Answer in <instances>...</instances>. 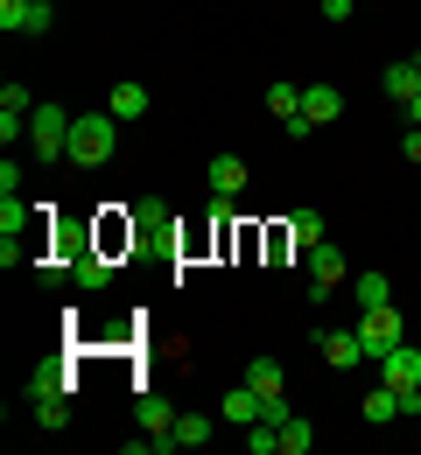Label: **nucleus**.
I'll return each instance as SVG.
<instances>
[{"instance_id":"f257e3e1","label":"nucleus","mask_w":421,"mask_h":455,"mask_svg":"<svg viewBox=\"0 0 421 455\" xmlns=\"http://www.w3.org/2000/svg\"><path fill=\"white\" fill-rule=\"evenodd\" d=\"M120 148V119L113 113H77L70 119V169H106Z\"/></svg>"},{"instance_id":"f03ea898","label":"nucleus","mask_w":421,"mask_h":455,"mask_svg":"<svg viewBox=\"0 0 421 455\" xmlns=\"http://www.w3.org/2000/svg\"><path fill=\"white\" fill-rule=\"evenodd\" d=\"M70 106H36V119H28V148H36V162L43 169H63L70 162Z\"/></svg>"},{"instance_id":"7ed1b4c3","label":"nucleus","mask_w":421,"mask_h":455,"mask_svg":"<svg viewBox=\"0 0 421 455\" xmlns=\"http://www.w3.org/2000/svg\"><path fill=\"white\" fill-rule=\"evenodd\" d=\"M359 343H365V357H386L393 343H408V315L386 301V308H359Z\"/></svg>"},{"instance_id":"20e7f679","label":"nucleus","mask_w":421,"mask_h":455,"mask_svg":"<svg viewBox=\"0 0 421 455\" xmlns=\"http://www.w3.org/2000/svg\"><path fill=\"white\" fill-rule=\"evenodd\" d=\"M50 21H57L50 0H0V28L7 36H50Z\"/></svg>"},{"instance_id":"39448f33","label":"nucleus","mask_w":421,"mask_h":455,"mask_svg":"<svg viewBox=\"0 0 421 455\" xmlns=\"http://www.w3.org/2000/svg\"><path fill=\"white\" fill-rule=\"evenodd\" d=\"M309 259V301H323V294H337V281H344V252L323 238L316 252H302Z\"/></svg>"},{"instance_id":"423d86ee","label":"nucleus","mask_w":421,"mask_h":455,"mask_svg":"<svg viewBox=\"0 0 421 455\" xmlns=\"http://www.w3.org/2000/svg\"><path fill=\"white\" fill-rule=\"evenodd\" d=\"M379 371H386L393 393H415V386H421V350H415V343H393V350L379 357Z\"/></svg>"},{"instance_id":"0eeeda50","label":"nucleus","mask_w":421,"mask_h":455,"mask_svg":"<svg viewBox=\"0 0 421 455\" xmlns=\"http://www.w3.org/2000/svg\"><path fill=\"white\" fill-rule=\"evenodd\" d=\"M316 350H323V364H330V371H352V364H365L359 330H323V337H316Z\"/></svg>"},{"instance_id":"6e6552de","label":"nucleus","mask_w":421,"mask_h":455,"mask_svg":"<svg viewBox=\"0 0 421 455\" xmlns=\"http://www.w3.org/2000/svg\"><path fill=\"white\" fill-rule=\"evenodd\" d=\"M134 420H141L148 435H162V442H169V435H176V399H169V393H141ZM169 449H176V442H169Z\"/></svg>"},{"instance_id":"1a4fd4ad","label":"nucleus","mask_w":421,"mask_h":455,"mask_svg":"<svg viewBox=\"0 0 421 455\" xmlns=\"http://www.w3.org/2000/svg\"><path fill=\"white\" fill-rule=\"evenodd\" d=\"M148 106H155V99H148V84H141V77H120V84L106 92V113H113V119H141Z\"/></svg>"},{"instance_id":"9d476101","label":"nucleus","mask_w":421,"mask_h":455,"mask_svg":"<svg viewBox=\"0 0 421 455\" xmlns=\"http://www.w3.org/2000/svg\"><path fill=\"white\" fill-rule=\"evenodd\" d=\"M218 413H225V420H232V427L246 435L253 420H267V399L253 393V386H239V393H225V399H218Z\"/></svg>"},{"instance_id":"9b49d317","label":"nucleus","mask_w":421,"mask_h":455,"mask_svg":"<svg viewBox=\"0 0 421 455\" xmlns=\"http://www.w3.org/2000/svg\"><path fill=\"white\" fill-rule=\"evenodd\" d=\"M134 225H141V245H169V204L162 196H141L134 204Z\"/></svg>"},{"instance_id":"f8f14e48","label":"nucleus","mask_w":421,"mask_h":455,"mask_svg":"<svg viewBox=\"0 0 421 455\" xmlns=\"http://www.w3.org/2000/svg\"><path fill=\"white\" fill-rule=\"evenodd\" d=\"M302 113L316 119V126H330V119L344 113V92L337 84H302Z\"/></svg>"},{"instance_id":"ddd939ff","label":"nucleus","mask_w":421,"mask_h":455,"mask_svg":"<svg viewBox=\"0 0 421 455\" xmlns=\"http://www.w3.org/2000/svg\"><path fill=\"white\" fill-rule=\"evenodd\" d=\"M288 245H296V252H316V245H323V211L296 204V218H288Z\"/></svg>"},{"instance_id":"4468645a","label":"nucleus","mask_w":421,"mask_h":455,"mask_svg":"<svg viewBox=\"0 0 421 455\" xmlns=\"http://www.w3.org/2000/svg\"><path fill=\"white\" fill-rule=\"evenodd\" d=\"M379 84H386V99H393V106H408V99L421 92V63L415 57H408V63H386V77H379Z\"/></svg>"},{"instance_id":"2eb2a0df","label":"nucleus","mask_w":421,"mask_h":455,"mask_svg":"<svg viewBox=\"0 0 421 455\" xmlns=\"http://www.w3.org/2000/svg\"><path fill=\"white\" fill-rule=\"evenodd\" d=\"M359 413L372 420V427H386V420H401V393H393V386L379 379V386H372V393L359 399Z\"/></svg>"},{"instance_id":"dca6fc26","label":"nucleus","mask_w":421,"mask_h":455,"mask_svg":"<svg viewBox=\"0 0 421 455\" xmlns=\"http://www.w3.org/2000/svg\"><path fill=\"white\" fill-rule=\"evenodd\" d=\"M246 189V162L239 155H211V196H239Z\"/></svg>"},{"instance_id":"f3484780","label":"nucleus","mask_w":421,"mask_h":455,"mask_svg":"<svg viewBox=\"0 0 421 455\" xmlns=\"http://www.w3.org/2000/svg\"><path fill=\"white\" fill-rule=\"evenodd\" d=\"M21 393H28V399H63V364H57V357H43V364L28 371V386H21Z\"/></svg>"},{"instance_id":"a211bd4d","label":"nucleus","mask_w":421,"mask_h":455,"mask_svg":"<svg viewBox=\"0 0 421 455\" xmlns=\"http://www.w3.org/2000/svg\"><path fill=\"white\" fill-rule=\"evenodd\" d=\"M352 301H359V308H386V301H393V281H386V274H359V281H352Z\"/></svg>"},{"instance_id":"6ab92c4d","label":"nucleus","mask_w":421,"mask_h":455,"mask_svg":"<svg viewBox=\"0 0 421 455\" xmlns=\"http://www.w3.org/2000/svg\"><path fill=\"white\" fill-rule=\"evenodd\" d=\"M309 449H316V427H309L302 413H288V420H281V455H309Z\"/></svg>"},{"instance_id":"aec40b11","label":"nucleus","mask_w":421,"mask_h":455,"mask_svg":"<svg viewBox=\"0 0 421 455\" xmlns=\"http://www.w3.org/2000/svg\"><path fill=\"white\" fill-rule=\"evenodd\" d=\"M169 442H176V449H204V442H211V420H204V413H176V435H169Z\"/></svg>"},{"instance_id":"412c9836","label":"nucleus","mask_w":421,"mask_h":455,"mask_svg":"<svg viewBox=\"0 0 421 455\" xmlns=\"http://www.w3.org/2000/svg\"><path fill=\"white\" fill-rule=\"evenodd\" d=\"M267 113L281 119V126H288V119H302V92H296V84H267Z\"/></svg>"},{"instance_id":"4be33fe9","label":"nucleus","mask_w":421,"mask_h":455,"mask_svg":"<svg viewBox=\"0 0 421 455\" xmlns=\"http://www.w3.org/2000/svg\"><path fill=\"white\" fill-rule=\"evenodd\" d=\"M36 427H43V435H63V427H70V399H36Z\"/></svg>"},{"instance_id":"5701e85b","label":"nucleus","mask_w":421,"mask_h":455,"mask_svg":"<svg viewBox=\"0 0 421 455\" xmlns=\"http://www.w3.org/2000/svg\"><path fill=\"white\" fill-rule=\"evenodd\" d=\"M246 455H281V427L274 420H253L246 427Z\"/></svg>"},{"instance_id":"b1692460","label":"nucleus","mask_w":421,"mask_h":455,"mask_svg":"<svg viewBox=\"0 0 421 455\" xmlns=\"http://www.w3.org/2000/svg\"><path fill=\"white\" fill-rule=\"evenodd\" d=\"M21 225H28V204H21V196H0V231L21 238Z\"/></svg>"},{"instance_id":"393cba45","label":"nucleus","mask_w":421,"mask_h":455,"mask_svg":"<svg viewBox=\"0 0 421 455\" xmlns=\"http://www.w3.org/2000/svg\"><path fill=\"white\" fill-rule=\"evenodd\" d=\"M239 218V196H211V225H232Z\"/></svg>"},{"instance_id":"a878e982","label":"nucleus","mask_w":421,"mask_h":455,"mask_svg":"<svg viewBox=\"0 0 421 455\" xmlns=\"http://www.w3.org/2000/svg\"><path fill=\"white\" fill-rule=\"evenodd\" d=\"M0 196H21V169H14V155L0 162Z\"/></svg>"},{"instance_id":"bb28decb","label":"nucleus","mask_w":421,"mask_h":455,"mask_svg":"<svg viewBox=\"0 0 421 455\" xmlns=\"http://www.w3.org/2000/svg\"><path fill=\"white\" fill-rule=\"evenodd\" d=\"M352 7L359 0H323V21H352Z\"/></svg>"},{"instance_id":"cd10ccee","label":"nucleus","mask_w":421,"mask_h":455,"mask_svg":"<svg viewBox=\"0 0 421 455\" xmlns=\"http://www.w3.org/2000/svg\"><path fill=\"white\" fill-rule=\"evenodd\" d=\"M401 148H408V162L421 169V126H408V140H401Z\"/></svg>"},{"instance_id":"c85d7f7f","label":"nucleus","mask_w":421,"mask_h":455,"mask_svg":"<svg viewBox=\"0 0 421 455\" xmlns=\"http://www.w3.org/2000/svg\"><path fill=\"white\" fill-rule=\"evenodd\" d=\"M408 126H421V92H415V99H408Z\"/></svg>"},{"instance_id":"c756f323","label":"nucleus","mask_w":421,"mask_h":455,"mask_svg":"<svg viewBox=\"0 0 421 455\" xmlns=\"http://www.w3.org/2000/svg\"><path fill=\"white\" fill-rule=\"evenodd\" d=\"M50 7H57V0H50Z\"/></svg>"}]
</instances>
